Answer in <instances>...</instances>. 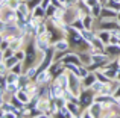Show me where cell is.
<instances>
[{
  "instance_id": "6da1fadb",
  "label": "cell",
  "mask_w": 120,
  "mask_h": 118,
  "mask_svg": "<svg viewBox=\"0 0 120 118\" xmlns=\"http://www.w3.org/2000/svg\"><path fill=\"white\" fill-rule=\"evenodd\" d=\"M53 62H55V49L50 47L49 50L44 53V56L41 58V61L38 64V73L40 71H44V70H49Z\"/></svg>"
},
{
  "instance_id": "7a4b0ae2",
  "label": "cell",
  "mask_w": 120,
  "mask_h": 118,
  "mask_svg": "<svg viewBox=\"0 0 120 118\" xmlns=\"http://www.w3.org/2000/svg\"><path fill=\"white\" fill-rule=\"evenodd\" d=\"M94 98H96V94H94V91L91 88H84L82 89L81 94H79V103H81L82 109H87V108L94 101Z\"/></svg>"
},
{
  "instance_id": "3957f363",
  "label": "cell",
  "mask_w": 120,
  "mask_h": 118,
  "mask_svg": "<svg viewBox=\"0 0 120 118\" xmlns=\"http://www.w3.org/2000/svg\"><path fill=\"white\" fill-rule=\"evenodd\" d=\"M34 41H35V45H37V49H38V52H41V53H46V52L52 47V41H50L47 33L34 36Z\"/></svg>"
},
{
  "instance_id": "277c9868",
  "label": "cell",
  "mask_w": 120,
  "mask_h": 118,
  "mask_svg": "<svg viewBox=\"0 0 120 118\" xmlns=\"http://www.w3.org/2000/svg\"><path fill=\"white\" fill-rule=\"evenodd\" d=\"M0 15H2V18H0V20H2V21H6V23H17V20H18L17 11H15V9H11L9 6L0 9Z\"/></svg>"
},
{
  "instance_id": "5b68a950",
  "label": "cell",
  "mask_w": 120,
  "mask_h": 118,
  "mask_svg": "<svg viewBox=\"0 0 120 118\" xmlns=\"http://www.w3.org/2000/svg\"><path fill=\"white\" fill-rule=\"evenodd\" d=\"M62 94H64V88H62L56 80H53L49 85V97L52 98V100H56V98L62 97Z\"/></svg>"
},
{
  "instance_id": "8992f818",
  "label": "cell",
  "mask_w": 120,
  "mask_h": 118,
  "mask_svg": "<svg viewBox=\"0 0 120 118\" xmlns=\"http://www.w3.org/2000/svg\"><path fill=\"white\" fill-rule=\"evenodd\" d=\"M49 71H50V74H52V77H53V80L56 79V77H59L62 73H65V65L62 64V61H55L52 65H50V68H49Z\"/></svg>"
},
{
  "instance_id": "52a82bcc",
  "label": "cell",
  "mask_w": 120,
  "mask_h": 118,
  "mask_svg": "<svg viewBox=\"0 0 120 118\" xmlns=\"http://www.w3.org/2000/svg\"><path fill=\"white\" fill-rule=\"evenodd\" d=\"M34 80H35L38 85H50V83L53 82V77H52V74H50L49 70H44V71H40Z\"/></svg>"
},
{
  "instance_id": "ba28073f",
  "label": "cell",
  "mask_w": 120,
  "mask_h": 118,
  "mask_svg": "<svg viewBox=\"0 0 120 118\" xmlns=\"http://www.w3.org/2000/svg\"><path fill=\"white\" fill-rule=\"evenodd\" d=\"M87 109L91 112L93 118H103V104L100 103V101H96V100H94L93 103L87 108Z\"/></svg>"
},
{
  "instance_id": "9c48e42d",
  "label": "cell",
  "mask_w": 120,
  "mask_h": 118,
  "mask_svg": "<svg viewBox=\"0 0 120 118\" xmlns=\"http://www.w3.org/2000/svg\"><path fill=\"white\" fill-rule=\"evenodd\" d=\"M52 47L55 49V52H68L71 49V45H70V42H68L67 36H64V38H59L58 41L53 42Z\"/></svg>"
},
{
  "instance_id": "30bf717a",
  "label": "cell",
  "mask_w": 120,
  "mask_h": 118,
  "mask_svg": "<svg viewBox=\"0 0 120 118\" xmlns=\"http://www.w3.org/2000/svg\"><path fill=\"white\" fill-rule=\"evenodd\" d=\"M76 18H79V12H78L76 5L70 6V8H65V15H64V20L67 24H71Z\"/></svg>"
},
{
  "instance_id": "8fae6325",
  "label": "cell",
  "mask_w": 120,
  "mask_h": 118,
  "mask_svg": "<svg viewBox=\"0 0 120 118\" xmlns=\"http://www.w3.org/2000/svg\"><path fill=\"white\" fill-rule=\"evenodd\" d=\"M17 14H18V18H27V17H30L32 11H30V8H29V5H27V2H21L20 5H18Z\"/></svg>"
},
{
  "instance_id": "7c38bea8",
  "label": "cell",
  "mask_w": 120,
  "mask_h": 118,
  "mask_svg": "<svg viewBox=\"0 0 120 118\" xmlns=\"http://www.w3.org/2000/svg\"><path fill=\"white\" fill-rule=\"evenodd\" d=\"M105 53H108L111 58H119L120 56V45L119 44H106Z\"/></svg>"
},
{
  "instance_id": "4fadbf2b",
  "label": "cell",
  "mask_w": 120,
  "mask_h": 118,
  "mask_svg": "<svg viewBox=\"0 0 120 118\" xmlns=\"http://www.w3.org/2000/svg\"><path fill=\"white\" fill-rule=\"evenodd\" d=\"M96 80H97L96 73H94V71H90V73H88V76H85L84 79H82V85H84V88H90V86L93 85Z\"/></svg>"
},
{
  "instance_id": "5bb4252c",
  "label": "cell",
  "mask_w": 120,
  "mask_h": 118,
  "mask_svg": "<svg viewBox=\"0 0 120 118\" xmlns=\"http://www.w3.org/2000/svg\"><path fill=\"white\" fill-rule=\"evenodd\" d=\"M90 44H91V47H93V49H96V50H99V52H105L106 44H105V42H103V41H102V39H100L97 35L94 36L93 39H91V42H90Z\"/></svg>"
},
{
  "instance_id": "9a60e30c",
  "label": "cell",
  "mask_w": 120,
  "mask_h": 118,
  "mask_svg": "<svg viewBox=\"0 0 120 118\" xmlns=\"http://www.w3.org/2000/svg\"><path fill=\"white\" fill-rule=\"evenodd\" d=\"M0 109H2V115L3 114H9V112H17V108H15L11 101H2Z\"/></svg>"
},
{
  "instance_id": "2e32d148",
  "label": "cell",
  "mask_w": 120,
  "mask_h": 118,
  "mask_svg": "<svg viewBox=\"0 0 120 118\" xmlns=\"http://www.w3.org/2000/svg\"><path fill=\"white\" fill-rule=\"evenodd\" d=\"M100 18H117V11H114V9H111V8H106V6H103L102 14H100Z\"/></svg>"
},
{
  "instance_id": "e0dca14e",
  "label": "cell",
  "mask_w": 120,
  "mask_h": 118,
  "mask_svg": "<svg viewBox=\"0 0 120 118\" xmlns=\"http://www.w3.org/2000/svg\"><path fill=\"white\" fill-rule=\"evenodd\" d=\"M97 36H99L105 44H109V39H111V30L100 29V30H97Z\"/></svg>"
},
{
  "instance_id": "ac0fdd59",
  "label": "cell",
  "mask_w": 120,
  "mask_h": 118,
  "mask_svg": "<svg viewBox=\"0 0 120 118\" xmlns=\"http://www.w3.org/2000/svg\"><path fill=\"white\" fill-rule=\"evenodd\" d=\"M56 117H62V118H73V115H71V112H70V109L67 108V103H65V106H62V108H59V111H58V114L55 115Z\"/></svg>"
},
{
  "instance_id": "d6986e66",
  "label": "cell",
  "mask_w": 120,
  "mask_h": 118,
  "mask_svg": "<svg viewBox=\"0 0 120 118\" xmlns=\"http://www.w3.org/2000/svg\"><path fill=\"white\" fill-rule=\"evenodd\" d=\"M55 80H56V82H58L64 89H67V88H68V74H67V71H65V73H62L59 77H56Z\"/></svg>"
},
{
  "instance_id": "ffe728a7",
  "label": "cell",
  "mask_w": 120,
  "mask_h": 118,
  "mask_svg": "<svg viewBox=\"0 0 120 118\" xmlns=\"http://www.w3.org/2000/svg\"><path fill=\"white\" fill-rule=\"evenodd\" d=\"M32 17H35V18H43V20H46V9L43 8V6H37L35 9L32 11Z\"/></svg>"
},
{
  "instance_id": "44dd1931",
  "label": "cell",
  "mask_w": 120,
  "mask_h": 118,
  "mask_svg": "<svg viewBox=\"0 0 120 118\" xmlns=\"http://www.w3.org/2000/svg\"><path fill=\"white\" fill-rule=\"evenodd\" d=\"M24 73H26L27 76L30 77V79H35V76L38 74V64H35V65H30V67H27L26 70H24Z\"/></svg>"
},
{
  "instance_id": "7402d4cb",
  "label": "cell",
  "mask_w": 120,
  "mask_h": 118,
  "mask_svg": "<svg viewBox=\"0 0 120 118\" xmlns=\"http://www.w3.org/2000/svg\"><path fill=\"white\" fill-rule=\"evenodd\" d=\"M94 73H96V77H97L99 82H102V83H109V82H111V79H109L102 70H97V71H94Z\"/></svg>"
},
{
  "instance_id": "603a6c76",
  "label": "cell",
  "mask_w": 120,
  "mask_h": 118,
  "mask_svg": "<svg viewBox=\"0 0 120 118\" xmlns=\"http://www.w3.org/2000/svg\"><path fill=\"white\" fill-rule=\"evenodd\" d=\"M17 97L20 98V100L23 101V103H26V104L30 101V95L27 94V92L24 91V89H18V91H17Z\"/></svg>"
},
{
  "instance_id": "cb8c5ba5",
  "label": "cell",
  "mask_w": 120,
  "mask_h": 118,
  "mask_svg": "<svg viewBox=\"0 0 120 118\" xmlns=\"http://www.w3.org/2000/svg\"><path fill=\"white\" fill-rule=\"evenodd\" d=\"M103 5L106 6V8H111V9H114V11H120V2H117V0H106Z\"/></svg>"
},
{
  "instance_id": "d4e9b609",
  "label": "cell",
  "mask_w": 120,
  "mask_h": 118,
  "mask_svg": "<svg viewBox=\"0 0 120 118\" xmlns=\"http://www.w3.org/2000/svg\"><path fill=\"white\" fill-rule=\"evenodd\" d=\"M8 88V80H6V74H0V94L6 92Z\"/></svg>"
},
{
  "instance_id": "484cf974",
  "label": "cell",
  "mask_w": 120,
  "mask_h": 118,
  "mask_svg": "<svg viewBox=\"0 0 120 118\" xmlns=\"http://www.w3.org/2000/svg\"><path fill=\"white\" fill-rule=\"evenodd\" d=\"M105 85H106V83H102V82H99V80H96V82H94L90 88L94 91V94H99V92L103 89V86H105Z\"/></svg>"
},
{
  "instance_id": "4316f807",
  "label": "cell",
  "mask_w": 120,
  "mask_h": 118,
  "mask_svg": "<svg viewBox=\"0 0 120 118\" xmlns=\"http://www.w3.org/2000/svg\"><path fill=\"white\" fill-rule=\"evenodd\" d=\"M14 55H15V50H12V49L9 47V49H6V50L2 52V55H0V61H5V59L14 56Z\"/></svg>"
},
{
  "instance_id": "83f0119b",
  "label": "cell",
  "mask_w": 120,
  "mask_h": 118,
  "mask_svg": "<svg viewBox=\"0 0 120 118\" xmlns=\"http://www.w3.org/2000/svg\"><path fill=\"white\" fill-rule=\"evenodd\" d=\"M79 68H81V65H78V64H65V70L71 71V73L78 74V76H79Z\"/></svg>"
},
{
  "instance_id": "f1b7e54d",
  "label": "cell",
  "mask_w": 120,
  "mask_h": 118,
  "mask_svg": "<svg viewBox=\"0 0 120 118\" xmlns=\"http://www.w3.org/2000/svg\"><path fill=\"white\" fill-rule=\"evenodd\" d=\"M3 62H5V65H6V67L9 68V70H11V68L14 67V65L17 64V62H18V59H17V56L14 55V56H11V58H8V59H5Z\"/></svg>"
},
{
  "instance_id": "f546056e",
  "label": "cell",
  "mask_w": 120,
  "mask_h": 118,
  "mask_svg": "<svg viewBox=\"0 0 120 118\" xmlns=\"http://www.w3.org/2000/svg\"><path fill=\"white\" fill-rule=\"evenodd\" d=\"M56 9H58V8H56L55 5H50L49 8L46 9V20H49L50 17H53V15L56 14Z\"/></svg>"
},
{
  "instance_id": "4dcf8cb0",
  "label": "cell",
  "mask_w": 120,
  "mask_h": 118,
  "mask_svg": "<svg viewBox=\"0 0 120 118\" xmlns=\"http://www.w3.org/2000/svg\"><path fill=\"white\" fill-rule=\"evenodd\" d=\"M71 26L75 27V29H78V30H82V29H85V26H84V20L79 17V18H76V20L71 23Z\"/></svg>"
},
{
  "instance_id": "1f68e13d",
  "label": "cell",
  "mask_w": 120,
  "mask_h": 118,
  "mask_svg": "<svg viewBox=\"0 0 120 118\" xmlns=\"http://www.w3.org/2000/svg\"><path fill=\"white\" fill-rule=\"evenodd\" d=\"M15 56H17L18 61H24V59H26V50H24V49L17 50V52H15Z\"/></svg>"
},
{
  "instance_id": "d6a6232c",
  "label": "cell",
  "mask_w": 120,
  "mask_h": 118,
  "mask_svg": "<svg viewBox=\"0 0 120 118\" xmlns=\"http://www.w3.org/2000/svg\"><path fill=\"white\" fill-rule=\"evenodd\" d=\"M78 2H79V0H62V6H64V8H70V6L78 5Z\"/></svg>"
},
{
  "instance_id": "836d02e7",
  "label": "cell",
  "mask_w": 120,
  "mask_h": 118,
  "mask_svg": "<svg viewBox=\"0 0 120 118\" xmlns=\"http://www.w3.org/2000/svg\"><path fill=\"white\" fill-rule=\"evenodd\" d=\"M99 2H102V0H85V3H87V5L90 6V9L93 8V6L96 5V3H99Z\"/></svg>"
},
{
  "instance_id": "e575fe53",
  "label": "cell",
  "mask_w": 120,
  "mask_h": 118,
  "mask_svg": "<svg viewBox=\"0 0 120 118\" xmlns=\"http://www.w3.org/2000/svg\"><path fill=\"white\" fill-rule=\"evenodd\" d=\"M52 5H55L56 8H61L62 6V0H52Z\"/></svg>"
},
{
  "instance_id": "d590c367",
  "label": "cell",
  "mask_w": 120,
  "mask_h": 118,
  "mask_svg": "<svg viewBox=\"0 0 120 118\" xmlns=\"http://www.w3.org/2000/svg\"><path fill=\"white\" fill-rule=\"evenodd\" d=\"M114 95H116V97H117V98L120 97V86H119V88H117V91L114 92Z\"/></svg>"
},
{
  "instance_id": "8d00e7d4",
  "label": "cell",
  "mask_w": 120,
  "mask_h": 118,
  "mask_svg": "<svg viewBox=\"0 0 120 118\" xmlns=\"http://www.w3.org/2000/svg\"><path fill=\"white\" fill-rule=\"evenodd\" d=\"M117 21H119V23H120V11L117 12Z\"/></svg>"
},
{
  "instance_id": "74e56055",
  "label": "cell",
  "mask_w": 120,
  "mask_h": 118,
  "mask_svg": "<svg viewBox=\"0 0 120 118\" xmlns=\"http://www.w3.org/2000/svg\"><path fill=\"white\" fill-rule=\"evenodd\" d=\"M117 59H119V62H120V56H119V58H117Z\"/></svg>"
},
{
  "instance_id": "f35d334b",
  "label": "cell",
  "mask_w": 120,
  "mask_h": 118,
  "mask_svg": "<svg viewBox=\"0 0 120 118\" xmlns=\"http://www.w3.org/2000/svg\"><path fill=\"white\" fill-rule=\"evenodd\" d=\"M102 2H103V3H105V2H106V0H102Z\"/></svg>"
},
{
  "instance_id": "ab89813d",
  "label": "cell",
  "mask_w": 120,
  "mask_h": 118,
  "mask_svg": "<svg viewBox=\"0 0 120 118\" xmlns=\"http://www.w3.org/2000/svg\"><path fill=\"white\" fill-rule=\"evenodd\" d=\"M119 45H120V39H119Z\"/></svg>"
},
{
  "instance_id": "60d3db41",
  "label": "cell",
  "mask_w": 120,
  "mask_h": 118,
  "mask_svg": "<svg viewBox=\"0 0 120 118\" xmlns=\"http://www.w3.org/2000/svg\"><path fill=\"white\" fill-rule=\"evenodd\" d=\"M117 2H120V0H117Z\"/></svg>"
}]
</instances>
